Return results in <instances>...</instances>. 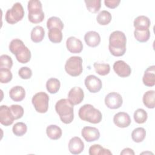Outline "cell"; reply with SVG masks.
Listing matches in <instances>:
<instances>
[{
  "instance_id": "5",
  "label": "cell",
  "mask_w": 155,
  "mask_h": 155,
  "mask_svg": "<svg viewBox=\"0 0 155 155\" xmlns=\"http://www.w3.org/2000/svg\"><path fill=\"white\" fill-rule=\"evenodd\" d=\"M65 71L71 76H78L83 71L82 59L80 56L69 58L65 64Z\"/></svg>"
},
{
  "instance_id": "17",
  "label": "cell",
  "mask_w": 155,
  "mask_h": 155,
  "mask_svg": "<svg viewBox=\"0 0 155 155\" xmlns=\"http://www.w3.org/2000/svg\"><path fill=\"white\" fill-rule=\"evenodd\" d=\"M113 122L119 128H126L130 125L131 120L128 113L119 112L114 116Z\"/></svg>"
},
{
  "instance_id": "4",
  "label": "cell",
  "mask_w": 155,
  "mask_h": 155,
  "mask_svg": "<svg viewBox=\"0 0 155 155\" xmlns=\"http://www.w3.org/2000/svg\"><path fill=\"white\" fill-rule=\"evenodd\" d=\"M29 21L33 24L41 22L44 19V13L42 10V4L38 0H31L28 2L27 6Z\"/></svg>"
},
{
  "instance_id": "20",
  "label": "cell",
  "mask_w": 155,
  "mask_h": 155,
  "mask_svg": "<svg viewBox=\"0 0 155 155\" xmlns=\"http://www.w3.org/2000/svg\"><path fill=\"white\" fill-rule=\"evenodd\" d=\"M9 96L13 101L20 102L22 101L25 96V89L22 86H15L10 90Z\"/></svg>"
},
{
  "instance_id": "12",
  "label": "cell",
  "mask_w": 155,
  "mask_h": 155,
  "mask_svg": "<svg viewBox=\"0 0 155 155\" xmlns=\"http://www.w3.org/2000/svg\"><path fill=\"white\" fill-rule=\"evenodd\" d=\"M84 98L82 89L78 87H73L68 92V99L74 105L81 104Z\"/></svg>"
},
{
  "instance_id": "34",
  "label": "cell",
  "mask_w": 155,
  "mask_h": 155,
  "mask_svg": "<svg viewBox=\"0 0 155 155\" xmlns=\"http://www.w3.org/2000/svg\"><path fill=\"white\" fill-rule=\"evenodd\" d=\"M148 117L147 113L142 108L136 110L134 113V119L137 124H143Z\"/></svg>"
},
{
  "instance_id": "1",
  "label": "cell",
  "mask_w": 155,
  "mask_h": 155,
  "mask_svg": "<svg viewBox=\"0 0 155 155\" xmlns=\"http://www.w3.org/2000/svg\"><path fill=\"white\" fill-rule=\"evenodd\" d=\"M127 38L124 32L114 31L109 37L108 48L111 54L114 56H122L126 51Z\"/></svg>"
},
{
  "instance_id": "21",
  "label": "cell",
  "mask_w": 155,
  "mask_h": 155,
  "mask_svg": "<svg viewBox=\"0 0 155 155\" xmlns=\"http://www.w3.org/2000/svg\"><path fill=\"white\" fill-rule=\"evenodd\" d=\"M133 24L135 30H146L149 29L151 22L148 17L141 15L137 16L134 19Z\"/></svg>"
},
{
  "instance_id": "27",
  "label": "cell",
  "mask_w": 155,
  "mask_h": 155,
  "mask_svg": "<svg viewBox=\"0 0 155 155\" xmlns=\"http://www.w3.org/2000/svg\"><path fill=\"white\" fill-rule=\"evenodd\" d=\"M90 155H111L112 153L108 149L103 148L99 144L91 145L89 148Z\"/></svg>"
},
{
  "instance_id": "15",
  "label": "cell",
  "mask_w": 155,
  "mask_h": 155,
  "mask_svg": "<svg viewBox=\"0 0 155 155\" xmlns=\"http://www.w3.org/2000/svg\"><path fill=\"white\" fill-rule=\"evenodd\" d=\"M66 46L67 50L72 53H79L83 49L81 41L74 36H70L67 39Z\"/></svg>"
},
{
  "instance_id": "40",
  "label": "cell",
  "mask_w": 155,
  "mask_h": 155,
  "mask_svg": "<svg viewBox=\"0 0 155 155\" xmlns=\"http://www.w3.org/2000/svg\"><path fill=\"white\" fill-rule=\"evenodd\" d=\"M120 2V0H105L104 1L105 6L110 8H115L119 5Z\"/></svg>"
},
{
  "instance_id": "26",
  "label": "cell",
  "mask_w": 155,
  "mask_h": 155,
  "mask_svg": "<svg viewBox=\"0 0 155 155\" xmlns=\"http://www.w3.org/2000/svg\"><path fill=\"white\" fill-rule=\"evenodd\" d=\"M48 36L49 40L53 43H59L62 39V33L58 28H53L49 30Z\"/></svg>"
},
{
  "instance_id": "6",
  "label": "cell",
  "mask_w": 155,
  "mask_h": 155,
  "mask_svg": "<svg viewBox=\"0 0 155 155\" xmlns=\"http://www.w3.org/2000/svg\"><path fill=\"white\" fill-rule=\"evenodd\" d=\"M24 16V10L22 4L16 2L10 9L7 10L5 13V19L7 22L10 24H15L21 21Z\"/></svg>"
},
{
  "instance_id": "31",
  "label": "cell",
  "mask_w": 155,
  "mask_h": 155,
  "mask_svg": "<svg viewBox=\"0 0 155 155\" xmlns=\"http://www.w3.org/2000/svg\"><path fill=\"white\" fill-rule=\"evenodd\" d=\"M47 27L48 30L53 28H58L62 31L64 28V24L59 18L52 16L47 20Z\"/></svg>"
},
{
  "instance_id": "11",
  "label": "cell",
  "mask_w": 155,
  "mask_h": 155,
  "mask_svg": "<svg viewBox=\"0 0 155 155\" xmlns=\"http://www.w3.org/2000/svg\"><path fill=\"white\" fill-rule=\"evenodd\" d=\"M15 118L10 107L7 105L0 107V122L4 126H9L13 123Z\"/></svg>"
},
{
  "instance_id": "23",
  "label": "cell",
  "mask_w": 155,
  "mask_h": 155,
  "mask_svg": "<svg viewBox=\"0 0 155 155\" xmlns=\"http://www.w3.org/2000/svg\"><path fill=\"white\" fill-rule=\"evenodd\" d=\"M46 133L50 139L52 140H58L61 138L62 131L59 127L56 125H50L47 127Z\"/></svg>"
},
{
  "instance_id": "37",
  "label": "cell",
  "mask_w": 155,
  "mask_h": 155,
  "mask_svg": "<svg viewBox=\"0 0 155 155\" xmlns=\"http://www.w3.org/2000/svg\"><path fill=\"white\" fill-rule=\"evenodd\" d=\"M13 65V61L10 56L7 54H2L0 56V68L10 69Z\"/></svg>"
},
{
  "instance_id": "41",
  "label": "cell",
  "mask_w": 155,
  "mask_h": 155,
  "mask_svg": "<svg viewBox=\"0 0 155 155\" xmlns=\"http://www.w3.org/2000/svg\"><path fill=\"white\" fill-rule=\"evenodd\" d=\"M120 154L121 155H127V154L134 155V152L132 149H131L130 148H124L120 152Z\"/></svg>"
},
{
  "instance_id": "14",
  "label": "cell",
  "mask_w": 155,
  "mask_h": 155,
  "mask_svg": "<svg viewBox=\"0 0 155 155\" xmlns=\"http://www.w3.org/2000/svg\"><path fill=\"white\" fill-rule=\"evenodd\" d=\"M16 59L22 64H26L30 61L31 59L30 50L24 44L19 47L14 53Z\"/></svg>"
},
{
  "instance_id": "28",
  "label": "cell",
  "mask_w": 155,
  "mask_h": 155,
  "mask_svg": "<svg viewBox=\"0 0 155 155\" xmlns=\"http://www.w3.org/2000/svg\"><path fill=\"white\" fill-rule=\"evenodd\" d=\"M112 19L111 13L107 10H102L99 13L96 17L97 22L102 25H106L108 24Z\"/></svg>"
},
{
  "instance_id": "32",
  "label": "cell",
  "mask_w": 155,
  "mask_h": 155,
  "mask_svg": "<svg viewBox=\"0 0 155 155\" xmlns=\"http://www.w3.org/2000/svg\"><path fill=\"white\" fill-rule=\"evenodd\" d=\"M84 2L87 10L91 13H95L97 12L101 7V0H85Z\"/></svg>"
},
{
  "instance_id": "8",
  "label": "cell",
  "mask_w": 155,
  "mask_h": 155,
  "mask_svg": "<svg viewBox=\"0 0 155 155\" xmlns=\"http://www.w3.org/2000/svg\"><path fill=\"white\" fill-rule=\"evenodd\" d=\"M122 103L121 95L116 92L109 93L105 97V104L110 109H117L122 106Z\"/></svg>"
},
{
  "instance_id": "33",
  "label": "cell",
  "mask_w": 155,
  "mask_h": 155,
  "mask_svg": "<svg viewBox=\"0 0 155 155\" xmlns=\"http://www.w3.org/2000/svg\"><path fill=\"white\" fill-rule=\"evenodd\" d=\"M96 72L101 76L108 74L110 71V66L108 64H99L94 62L93 64Z\"/></svg>"
},
{
  "instance_id": "9",
  "label": "cell",
  "mask_w": 155,
  "mask_h": 155,
  "mask_svg": "<svg viewBox=\"0 0 155 155\" xmlns=\"http://www.w3.org/2000/svg\"><path fill=\"white\" fill-rule=\"evenodd\" d=\"M84 82L88 90L93 93L99 92L102 87L101 80L93 74L87 76L85 79Z\"/></svg>"
},
{
  "instance_id": "30",
  "label": "cell",
  "mask_w": 155,
  "mask_h": 155,
  "mask_svg": "<svg viewBox=\"0 0 155 155\" xmlns=\"http://www.w3.org/2000/svg\"><path fill=\"white\" fill-rule=\"evenodd\" d=\"M134 36L137 41L140 42H145L150 39V31L149 29L135 30L134 31Z\"/></svg>"
},
{
  "instance_id": "7",
  "label": "cell",
  "mask_w": 155,
  "mask_h": 155,
  "mask_svg": "<svg viewBox=\"0 0 155 155\" xmlns=\"http://www.w3.org/2000/svg\"><path fill=\"white\" fill-rule=\"evenodd\" d=\"M32 104L36 111L40 113H45L48 109L49 96L45 92L36 93L32 97Z\"/></svg>"
},
{
  "instance_id": "24",
  "label": "cell",
  "mask_w": 155,
  "mask_h": 155,
  "mask_svg": "<svg viewBox=\"0 0 155 155\" xmlns=\"http://www.w3.org/2000/svg\"><path fill=\"white\" fill-rule=\"evenodd\" d=\"M143 103L148 108H154L155 107V91L149 90L145 92L143 96Z\"/></svg>"
},
{
  "instance_id": "2",
  "label": "cell",
  "mask_w": 155,
  "mask_h": 155,
  "mask_svg": "<svg viewBox=\"0 0 155 155\" xmlns=\"http://www.w3.org/2000/svg\"><path fill=\"white\" fill-rule=\"evenodd\" d=\"M74 105L68 99H61L55 105V110L59 114L61 121L65 124H70L74 119Z\"/></svg>"
},
{
  "instance_id": "18",
  "label": "cell",
  "mask_w": 155,
  "mask_h": 155,
  "mask_svg": "<svg viewBox=\"0 0 155 155\" xmlns=\"http://www.w3.org/2000/svg\"><path fill=\"white\" fill-rule=\"evenodd\" d=\"M143 83L147 87H153L155 85V66L148 67L144 72L142 78Z\"/></svg>"
},
{
  "instance_id": "29",
  "label": "cell",
  "mask_w": 155,
  "mask_h": 155,
  "mask_svg": "<svg viewBox=\"0 0 155 155\" xmlns=\"http://www.w3.org/2000/svg\"><path fill=\"white\" fill-rule=\"evenodd\" d=\"M146 136V131L142 127H138L133 130L131 133V138L135 142H142Z\"/></svg>"
},
{
  "instance_id": "25",
  "label": "cell",
  "mask_w": 155,
  "mask_h": 155,
  "mask_svg": "<svg viewBox=\"0 0 155 155\" xmlns=\"http://www.w3.org/2000/svg\"><path fill=\"white\" fill-rule=\"evenodd\" d=\"M61 87V82L59 79L52 78H50L46 82V88L47 91L51 94L56 93Z\"/></svg>"
},
{
  "instance_id": "39",
  "label": "cell",
  "mask_w": 155,
  "mask_h": 155,
  "mask_svg": "<svg viewBox=\"0 0 155 155\" xmlns=\"http://www.w3.org/2000/svg\"><path fill=\"white\" fill-rule=\"evenodd\" d=\"M18 74L23 79H28L32 76V71L30 68L22 67L19 70Z\"/></svg>"
},
{
  "instance_id": "22",
  "label": "cell",
  "mask_w": 155,
  "mask_h": 155,
  "mask_svg": "<svg viewBox=\"0 0 155 155\" xmlns=\"http://www.w3.org/2000/svg\"><path fill=\"white\" fill-rule=\"evenodd\" d=\"M45 36V30L44 28L41 26L37 25L31 31V39L33 42L35 43H38L41 42Z\"/></svg>"
},
{
  "instance_id": "3",
  "label": "cell",
  "mask_w": 155,
  "mask_h": 155,
  "mask_svg": "<svg viewBox=\"0 0 155 155\" xmlns=\"http://www.w3.org/2000/svg\"><path fill=\"white\" fill-rule=\"evenodd\" d=\"M78 115L82 120L91 124H98L102 118L101 112L91 104H85L82 106L79 110Z\"/></svg>"
},
{
  "instance_id": "19",
  "label": "cell",
  "mask_w": 155,
  "mask_h": 155,
  "mask_svg": "<svg viewBox=\"0 0 155 155\" xmlns=\"http://www.w3.org/2000/svg\"><path fill=\"white\" fill-rule=\"evenodd\" d=\"M84 40L87 45L91 47H97L101 42L99 34L94 31H89L84 36Z\"/></svg>"
},
{
  "instance_id": "36",
  "label": "cell",
  "mask_w": 155,
  "mask_h": 155,
  "mask_svg": "<svg viewBox=\"0 0 155 155\" xmlns=\"http://www.w3.org/2000/svg\"><path fill=\"white\" fill-rule=\"evenodd\" d=\"M12 73L10 69L0 68V82L2 84H6L12 79Z\"/></svg>"
},
{
  "instance_id": "13",
  "label": "cell",
  "mask_w": 155,
  "mask_h": 155,
  "mask_svg": "<svg viewBox=\"0 0 155 155\" xmlns=\"http://www.w3.org/2000/svg\"><path fill=\"white\" fill-rule=\"evenodd\" d=\"M81 134L84 139L88 142L96 141L100 137L98 129L92 127H84L82 130Z\"/></svg>"
},
{
  "instance_id": "35",
  "label": "cell",
  "mask_w": 155,
  "mask_h": 155,
  "mask_svg": "<svg viewBox=\"0 0 155 155\" xmlns=\"http://www.w3.org/2000/svg\"><path fill=\"white\" fill-rule=\"evenodd\" d=\"M27 127L24 122H17L16 123L12 128L13 133L16 136H22L25 134L27 132Z\"/></svg>"
},
{
  "instance_id": "16",
  "label": "cell",
  "mask_w": 155,
  "mask_h": 155,
  "mask_svg": "<svg viewBox=\"0 0 155 155\" xmlns=\"http://www.w3.org/2000/svg\"><path fill=\"white\" fill-rule=\"evenodd\" d=\"M84 143L81 139L75 136L72 137L68 142V150L73 154H79L83 151Z\"/></svg>"
},
{
  "instance_id": "10",
  "label": "cell",
  "mask_w": 155,
  "mask_h": 155,
  "mask_svg": "<svg viewBox=\"0 0 155 155\" xmlns=\"http://www.w3.org/2000/svg\"><path fill=\"white\" fill-rule=\"evenodd\" d=\"M113 70L115 73L121 78L128 77L131 73V69L130 65L122 60L117 61L114 63Z\"/></svg>"
},
{
  "instance_id": "38",
  "label": "cell",
  "mask_w": 155,
  "mask_h": 155,
  "mask_svg": "<svg viewBox=\"0 0 155 155\" xmlns=\"http://www.w3.org/2000/svg\"><path fill=\"white\" fill-rule=\"evenodd\" d=\"M12 113L15 118V120L21 118L24 114V109L19 105H12L10 107Z\"/></svg>"
}]
</instances>
